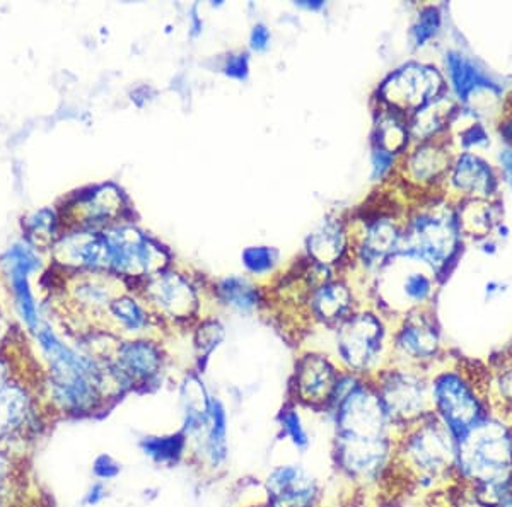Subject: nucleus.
Masks as SVG:
<instances>
[{"label":"nucleus","instance_id":"ddd939ff","mask_svg":"<svg viewBox=\"0 0 512 507\" xmlns=\"http://www.w3.org/2000/svg\"><path fill=\"white\" fill-rule=\"evenodd\" d=\"M41 412L26 386L11 383L0 395V444L9 446L38 431Z\"/></svg>","mask_w":512,"mask_h":507},{"label":"nucleus","instance_id":"a211bd4d","mask_svg":"<svg viewBox=\"0 0 512 507\" xmlns=\"http://www.w3.org/2000/svg\"><path fill=\"white\" fill-rule=\"evenodd\" d=\"M402 233L400 226L388 217L369 222L357 248L362 265L369 270L378 269L388 258L398 255Z\"/></svg>","mask_w":512,"mask_h":507},{"label":"nucleus","instance_id":"f8f14e48","mask_svg":"<svg viewBox=\"0 0 512 507\" xmlns=\"http://www.w3.org/2000/svg\"><path fill=\"white\" fill-rule=\"evenodd\" d=\"M443 89V77L429 65L408 64L393 72L381 88L383 100L400 111H419Z\"/></svg>","mask_w":512,"mask_h":507},{"label":"nucleus","instance_id":"423d86ee","mask_svg":"<svg viewBox=\"0 0 512 507\" xmlns=\"http://www.w3.org/2000/svg\"><path fill=\"white\" fill-rule=\"evenodd\" d=\"M373 383L398 432L432 414L431 376L425 369L390 364Z\"/></svg>","mask_w":512,"mask_h":507},{"label":"nucleus","instance_id":"6e6552de","mask_svg":"<svg viewBox=\"0 0 512 507\" xmlns=\"http://www.w3.org/2000/svg\"><path fill=\"white\" fill-rule=\"evenodd\" d=\"M113 385L122 395L134 388L156 385L164 373L166 356L161 345L149 338H134L118 344L115 356L106 361Z\"/></svg>","mask_w":512,"mask_h":507},{"label":"nucleus","instance_id":"20e7f679","mask_svg":"<svg viewBox=\"0 0 512 507\" xmlns=\"http://www.w3.org/2000/svg\"><path fill=\"white\" fill-rule=\"evenodd\" d=\"M388 327L373 311L352 313L335 327V362L342 371L373 379L391 364Z\"/></svg>","mask_w":512,"mask_h":507},{"label":"nucleus","instance_id":"f704fd0d","mask_svg":"<svg viewBox=\"0 0 512 507\" xmlns=\"http://www.w3.org/2000/svg\"><path fill=\"white\" fill-rule=\"evenodd\" d=\"M77 298L84 304H88L91 308H99V306H108L110 308L111 301L110 292L105 287L98 286L94 282H86L77 289Z\"/></svg>","mask_w":512,"mask_h":507},{"label":"nucleus","instance_id":"1a4fd4ad","mask_svg":"<svg viewBox=\"0 0 512 507\" xmlns=\"http://www.w3.org/2000/svg\"><path fill=\"white\" fill-rule=\"evenodd\" d=\"M441 356V333L436 320L424 311L407 315L393 332L391 364L425 369Z\"/></svg>","mask_w":512,"mask_h":507},{"label":"nucleus","instance_id":"412c9836","mask_svg":"<svg viewBox=\"0 0 512 507\" xmlns=\"http://www.w3.org/2000/svg\"><path fill=\"white\" fill-rule=\"evenodd\" d=\"M139 448L142 455L158 467H176L190 456L188 439L181 429L168 434H147L140 439Z\"/></svg>","mask_w":512,"mask_h":507},{"label":"nucleus","instance_id":"37998d69","mask_svg":"<svg viewBox=\"0 0 512 507\" xmlns=\"http://www.w3.org/2000/svg\"><path fill=\"white\" fill-rule=\"evenodd\" d=\"M492 507H512V489L506 492L504 496L499 497V499L492 504Z\"/></svg>","mask_w":512,"mask_h":507},{"label":"nucleus","instance_id":"a19ab883","mask_svg":"<svg viewBox=\"0 0 512 507\" xmlns=\"http://www.w3.org/2000/svg\"><path fill=\"white\" fill-rule=\"evenodd\" d=\"M497 159H499V166H501L504 181L512 187V144H507L504 149H501Z\"/></svg>","mask_w":512,"mask_h":507},{"label":"nucleus","instance_id":"b1692460","mask_svg":"<svg viewBox=\"0 0 512 507\" xmlns=\"http://www.w3.org/2000/svg\"><path fill=\"white\" fill-rule=\"evenodd\" d=\"M308 246L311 257L321 265L337 262L345 250L344 226L337 219H328L309 236Z\"/></svg>","mask_w":512,"mask_h":507},{"label":"nucleus","instance_id":"39448f33","mask_svg":"<svg viewBox=\"0 0 512 507\" xmlns=\"http://www.w3.org/2000/svg\"><path fill=\"white\" fill-rule=\"evenodd\" d=\"M432 414L456 441L494 414L489 391L461 369L451 368L431 376Z\"/></svg>","mask_w":512,"mask_h":507},{"label":"nucleus","instance_id":"aec40b11","mask_svg":"<svg viewBox=\"0 0 512 507\" xmlns=\"http://www.w3.org/2000/svg\"><path fill=\"white\" fill-rule=\"evenodd\" d=\"M352 313V292L342 282H325L311 296V315L326 327H338Z\"/></svg>","mask_w":512,"mask_h":507},{"label":"nucleus","instance_id":"4c0bfd02","mask_svg":"<svg viewBox=\"0 0 512 507\" xmlns=\"http://www.w3.org/2000/svg\"><path fill=\"white\" fill-rule=\"evenodd\" d=\"M395 164V154L386 151L383 147L374 146L373 149V178H383L390 173Z\"/></svg>","mask_w":512,"mask_h":507},{"label":"nucleus","instance_id":"c9c22d12","mask_svg":"<svg viewBox=\"0 0 512 507\" xmlns=\"http://www.w3.org/2000/svg\"><path fill=\"white\" fill-rule=\"evenodd\" d=\"M460 142L465 149H478V147L489 146V132L485 130L482 123H473L468 129L463 130L460 135Z\"/></svg>","mask_w":512,"mask_h":507},{"label":"nucleus","instance_id":"c756f323","mask_svg":"<svg viewBox=\"0 0 512 507\" xmlns=\"http://www.w3.org/2000/svg\"><path fill=\"white\" fill-rule=\"evenodd\" d=\"M224 340V327L217 320H205L195 332V349L198 359L207 361L210 354L221 345Z\"/></svg>","mask_w":512,"mask_h":507},{"label":"nucleus","instance_id":"bb28decb","mask_svg":"<svg viewBox=\"0 0 512 507\" xmlns=\"http://www.w3.org/2000/svg\"><path fill=\"white\" fill-rule=\"evenodd\" d=\"M110 315L118 327L128 333H142L149 327V315L135 299L128 296L115 298L110 304Z\"/></svg>","mask_w":512,"mask_h":507},{"label":"nucleus","instance_id":"2eb2a0df","mask_svg":"<svg viewBox=\"0 0 512 507\" xmlns=\"http://www.w3.org/2000/svg\"><path fill=\"white\" fill-rule=\"evenodd\" d=\"M147 296L166 318L190 320L197 315L198 296L190 280L178 274H158L149 284Z\"/></svg>","mask_w":512,"mask_h":507},{"label":"nucleus","instance_id":"c85d7f7f","mask_svg":"<svg viewBox=\"0 0 512 507\" xmlns=\"http://www.w3.org/2000/svg\"><path fill=\"white\" fill-rule=\"evenodd\" d=\"M12 287H14V294L18 299L19 311L23 315V320L31 330H38L40 323H38V313H36L35 299L31 296L30 286H28V279L26 275L19 274V272H11Z\"/></svg>","mask_w":512,"mask_h":507},{"label":"nucleus","instance_id":"f03ea898","mask_svg":"<svg viewBox=\"0 0 512 507\" xmlns=\"http://www.w3.org/2000/svg\"><path fill=\"white\" fill-rule=\"evenodd\" d=\"M454 478L492 507L512 489V422L492 414L456 441Z\"/></svg>","mask_w":512,"mask_h":507},{"label":"nucleus","instance_id":"c03bdc74","mask_svg":"<svg viewBox=\"0 0 512 507\" xmlns=\"http://www.w3.org/2000/svg\"><path fill=\"white\" fill-rule=\"evenodd\" d=\"M0 507H9V501H7V499H2V497H0Z\"/></svg>","mask_w":512,"mask_h":507},{"label":"nucleus","instance_id":"58836bf2","mask_svg":"<svg viewBox=\"0 0 512 507\" xmlns=\"http://www.w3.org/2000/svg\"><path fill=\"white\" fill-rule=\"evenodd\" d=\"M110 487L106 482L101 480H94L93 484L89 485V489L86 490V494L82 497V504L86 507H98L110 499Z\"/></svg>","mask_w":512,"mask_h":507},{"label":"nucleus","instance_id":"72a5a7b5","mask_svg":"<svg viewBox=\"0 0 512 507\" xmlns=\"http://www.w3.org/2000/svg\"><path fill=\"white\" fill-rule=\"evenodd\" d=\"M91 470H93V477L96 480H101V482L108 484L111 480H115V478L122 475L123 465L115 456H111L110 453H101V455L94 458Z\"/></svg>","mask_w":512,"mask_h":507},{"label":"nucleus","instance_id":"7c9ffc66","mask_svg":"<svg viewBox=\"0 0 512 507\" xmlns=\"http://www.w3.org/2000/svg\"><path fill=\"white\" fill-rule=\"evenodd\" d=\"M243 262L251 274L265 275L275 269L279 262V253L268 246H253L243 253Z\"/></svg>","mask_w":512,"mask_h":507},{"label":"nucleus","instance_id":"6ab92c4d","mask_svg":"<svg viewBox=\"0 0 512 507\" xmlns=\"http://www.w3.org/2000/svg\"><path fill=\"white\" fill-rule=\"evenodd\" d=\"M451 183L456 190L478 199H490L497 192V175L485 159L472 152H463L454 161Z\"/></svg>","mask_w":512,"mask_h":507},{"label":"nucleus","instance_id":"4468645a","mask_svg":"<svg viewBox=\"0 0 512 507\" xmlns=\"http://www.w3.org/2000/svg\"><path fill=\"white\" fill-rule=\"evenodd\" d=\"M195 467L209 475L224 472L229 460V412L222 398H212L209 426L202 438L190 446V456Z\"/></svg>","mask_w":512,"mask_h":507},{"label":"nucleus","instance_id":"ea45409f","mask_svg":"<svg viewBox=\"0 0 512 507\" xmlns=\"http://www.w3.org/2000/svg\"><path fill=\"white\" fill-rule=\"evenodd\" d=\"M270 40H272V35H270V30H268L267 26L265 24H256L253 31H251V48L256 50V52H263L270 45Z\"/></svg>","mask_w":512,"mask_h":507},{"label":"nucleus","instance_id":"dca6fc26","mask_svg":"<svg viewBox=\"0 0 512 507\" xmlns=\"http://www.w3.org/2000/svg\"><path fill=\"white\" fill-rule=\"evenodd\" d=\"M214 395L205 386L204 379L190 373L180 385L181 431L187 436L188 446L197 443L209 426L210 405Z\"/></svg>","mask_w":512,"mask_h":507},{"label":"nucleus","instance_id":"0eeeda50","mask_svg":"<svg viewBox=\"0 0 512 507\" xmlns=\"http://www.w3.org/2000/svg\"><path fill=\"white\" fill-rule=\"evenodd\" d=\"M460 228L461 222L448 212H422L403 231L398 255L441 270L456 251Z\"/></svg>","mask_w":512,"mask_h":507},{"label":"nucleus","instance_id":"a18cd8bd","mask_svg":"<svg viewBox=\"0 0 512 507\" xmlns=\"http://www.w3.org/2000/svg\"><path fill=\"white\" fill-rule=\"evenodd\" d=\"M0 335H2V327H0Z\"/></svg>","mask_w":512,"mask_h":507},{"label":"nucleus","instance_id":"4be33fe9","mask_svg":"<svg viewBox=\"0 0 512 507\" xmlns=\"http://www.w3.org/2000/svg\"><path fill=\"white\" fill-rule=\"evenodd\" d=\"M65 251L72 262L91 269H113V255L106 234H79L67 239Z\"/></svg>","mask_w":512,"mask_h":507},{"label":"nucleus","instance_id":"9d476101","mask_svg":"<svg viewBox=\"0 0 512 507\" xmlns=\"http://www.w3.org/2000/svg\"><path fill=\"white\" fill-rule=\"evenodd\" d=\"M342 369L335 359L321 352H306L299 357L291 381L292 403L325 412Z\"/></svg>","mask_w":512,"mask_h":507},{"label":"nucleus","instance_id":"393cba45","mask_svg":"<svg viewBox=\"0 0 512 507\" xmlns=\"http://www.w3.org/2000/svg\"><path fill=\"white\" fill-rule=\"evenodd\" d=\"M216 298L222 306L238 313H251L260 304V292L245 277H227L217 282Z\"/></svg>","mask_w":512,"mask_h":507},{"label":"nucleus","instance_id":"cd10ccee","mask_svg":"<svg viewBox=\"0 0 512 507\" xmlns=\"http://www.w3.org/2000/svg\"><path fill=\"white\" fill-rule=\"evenodd\" d=\"M402 298L405 303L420 308L434 294V282L424 272H408L402 280Z\"/></svg>","mask_w":512,"mask_h":507},{"label":"nucleus","instance_id":"f257e3e1","mask_svg":"<svg viewBox=\"0 0 512 507\" xmlns=\"http://www.w3.org/2000/svg\"><path fill=\"white\" fill-rule=\"evenodd\" d=\"M36 337L48 361L47 395L53 414L91 417L120 397L106 362L72 349L48 325L38 327Z\"/></svg>","mask_w":512,"mask_h":507},{"label":"nucleus","instance_id":"5701e85b","mask_svg":"<svg viewBox=\"0 0 512 507\" xmlns=\"http://www.w3.org/2000/svg\"><path fill=\"white\" fill-rule=\"evenodd\" d=\"M448 151L439 144H422L410 154L407 161L408 175L419 183H431L448 171Z\"/></svg>","mask_w":512,"mask_h":507},{"label":"nucleus","instance_id":"9b49d317","mask_svg":"<svg viewBox=\"0 0 512 507\" xmlns=\"http://www.w3.org/2000/svg\"><path fill=\"white\" fill-rule=\"evenodd\" d=\"M267 507H320L323 485L301 463H282L265 477Z\"/></svg>","mask_w":512,"mask_h":507},{"label":"nucleus","instance_id":"7ed1b4c3","mask_svg":"<svg viewBox=\"0 0 512 507\" xmlns=\"http://www.w3.org/2000/svg\"><path fill=\"white\" fill-rule=\"evenodd\" d=\"M454 467L456 439L436 415H427L398 434L391 475L396 473L410 484L429 489L456 480Z\"/></svg>","mask_w":512,"mask_h":507},{"label":"nucleus","instance_id":"2f4dec72","mask_svg":"<svg viewBox=\"0 0 512 507\" xmlns=\"http://www.w3.org/2000/svg\"><path fill=\"white\" fill-rule=\"evenodd\" d=\"M441 28V14L436 7H425L420 12L417 23L412 28V36H414L415 45L422 47L427 41L437 35V31Z\"/></svg>","mask_w":512,"mask_h":507},{"label":"nucleus","instance_id":"79ce46f5","mask_svg":"<svg viewBox=\"0 0 512 507\" xmlns=\"http://www.w3.org/2000/svg\"><path fill=\"white\" fill-rule=\"evenodd\" d=\"M11 374H9V368H7L6 362L0 359V395L4 393L7 386L11 385Z\"/></svg>","mask_w":512,"mask_h":507},{"label":"nucleus","instance_id":"e433bc0d","mask_svg":"<svg viewBox=\"0 0 512 507\" xmlns=\"http://www.w3.org/2000/svg\"><path fill=\"white\" fill-rule=\"evenodd\" d=\"M224 72H226V76L239 79V81L246 79L248 72H250V60H248V55H246V53L229 55L226 64H224Z\"/></svg>","mask_w":512,"mask_h":507},{"label":"nucleus","instance_id":"a878e982","mask_svg":"<svg viewBox=\"0 0 512 507\" xmlns=\"http://www.w3.org/2000/svg\"><path fill=\"white\" fill-rule=\"evenodd\" d=\"M277 424H279L280 438L291 444L292 448L299 453L308 451L311 446V436L299 405L292 402L286 403L277 415Z\"/></svg>","mask_w":512,"mask_h":507},{"label":"nucleus","instance_id":"473e14b6","mask_svg":"<svg viewBox=\"0 0 512 507\" xmlns=\"http://www.w3.org/2000/svg\"><path fill=\"white\" fill-rule=\"evenodd\" d=\"M18 477V461L9 446L0 444V497L9 501L14 482Z\"/></svg>","mask_w":512,"mask_h":507},{"label":"nucleus","instance_id":"f3484780","mask_svg":"<svg viewBox=\"0 0 512 507\" xmlns=\"http://www.w3.org/2000/svg\"><path fill=\"white\" fill-rule=\"evenodd\" d=\"M446 69L453 93L461 103L472 101L480 93H501L499 84L489 76V72L458 50L446 53Z\"/></svg>","mask_w":512,"mask_h":507}]
</instances>
